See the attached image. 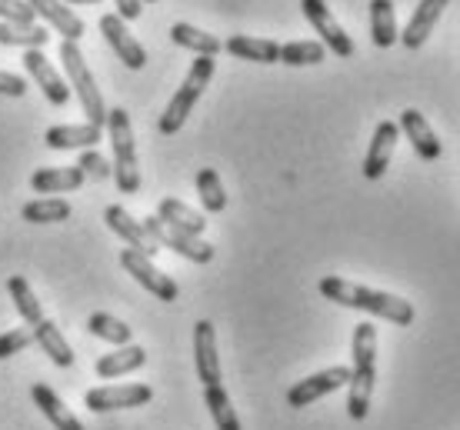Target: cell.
<instances>
[{
	"instance_id": "cell-2",
	"label": "cell",
	"mask_w": 460,
	"mask_h": 430,
	"mask_svg": "<svg viewBox=\"0 0 460 430\" xmlns=\"http://www.w3.org/2000/svg\"><path fill=\"white\" fill-rule=\"evenodd\" d=\"M350 381H347V414L350 420H364L370 414V397L377 381V327L357 324L350 340Z\"/></svg>"
},
{
	"instance_id": "cell-1",
	"label": "cell",
	"mask_w": 460,
	"mask_h": 430,
	"mask_svg": "<svg viewBox=\"0 0 460 430\" xmlns=\"http://www.w3.org/2000/svg\"><path fill=\"white\" fill-rule=\"evenodd\" d=\"M321 294L327 301L341 303V307H354V311H367L374 317H384L397 327H411L414 324V303L397 297V294H384L374 291V287H364V284H350L344 277H323L321 280Z\"/></svg>"
},
{
	"instance_id": "cell-24",
	"label": "cell",
	"mask_w": 460,
	"mask_h": 430,
	"mask_svg": "<svg viewBox=\"0 0 460 430\" xmlns=\"http://www.w3.org/2000/svg\"><path fill=\"white\" fill-rule=\"evenodd\" d=\"M31 334H34V344H40L50 361L58 364V367H74V350H70L67 338L60 334V327L54 320H40L37 327H31Z\"/></svg>"
},
{
	"instance_id": "cell-39",
	"label": "cell",
	"mask_w": 460,
	"mask_h": 430,
	"mask_svg": "<svg viewBox=\"0 0 460 430\" xmlns=\"http://www.w3.org/2000/svg\"><path fill=\"white\" fill-rule=\"evenodd\" d=\"M114 7H117V17H120V21H137L140 11H144L140 0H114Z\"/></svg>"
},
{
	"instance_id": "cell-4",
	"label": "cell",
	"mask_w": 460,
	"mask_h": 430,
	"mask_svg": "<svg viewBox=\"0 0 460 430\" xmlns=\"http://www.w3.org/2000/svg\"><path fill=\"white\" fill-rule=\"evenodd\" d=\"M60 64L67 70V81L77 93V101H81V110L87 114V124L93 127H107V104L104 97H101V87L93 81L91 67H87V60H84L81 47L74 44V40H64L60 44Z\"/></svg>"
},
{
	"instance_id": "cell-16",
	"label": "cell",
	"mask_w": 460,
	"mask_h": 430,
	"mask_svg": "<svg viewBox=\"0 0 460 430\" xmlns=\"http://www.w3.org/2000/svg\"><path fill=\"white\" fill-rule=\"evenodd\" d=\"M397 127L407 134V140H411V147L417 151V157L427 163H434L440 157V140L438 134H434V127L427 124V117L420 114V110H414V107H407L401 114V124Z\"/></svg>"
},
{
	"instance_id": "cell-23",
	"label": "cell",
	"mask_w": 460,
	"mask_h": 430,
	"mask_svg": "<svg viewBox=\"0 0 460 430\" xmlns=\"http://www.w3.org/2000/svg\"><path fill=\"white\" fill-rule=\"evenodd\" d=\"M31 397H34V404L40 408V414H44L50 424H54V430H84V424L74 414L67 410V404L60 400L54 391L47 384H34L31 387Z\"/></svg>"
},
{
	"instance_id": "cell-3",
	"label": "cell",
	"mask_w": 460,
	"mask_h": 430,
	"mask_svg": "<svg viewBox=\"0 0 460 430\" xmlns=\"http://www.w3.org/2000/svg\"><path fill=\"white\" fill-rule=\"evenodd\" d=\"M107 134L114 147V180L120 194H137L140 190V167H137V144H134V124L124 107L107 110Z\"/></svg>"
},
{
	"instance_id": "cell-26",
	"label": "cell",
	"mask_w": 460,
	"mask_h": 430,
	"mask_svg": "<svg viewBox=\"0 0 460 430\" xmlns=\"http://www.w3.org/2000/svg\"><path fill=\"white\" fill-rule=\"evenodd\" d=\"M171 40L177 47H184V50H194L197 57H217L220 50H224V44H220L217 37L194 27V23H173Z\"/></svg>"
},
{
	"instance_id": "cell-9",
	"label": "cell",
	"mask_w": 460,
	"mask_h": 430,
	"mask_svg": "<svg viewBox=\"0 0 460 430\" xmlns=\"http://www.w3.org/2000/svg\"><path fill=\"white\" fill-rule=\"evenodd\" d=\"M347 381H350V367H327L321 373H311V377H304V381L290 387L288 404L290 408H311L314 400H321V397L347 387Z\"/></svg>"
},
{
	"instance_id": "cell-6",
	"label": "cell",
	"mask_w": 460,
	"mask_h": 430,
	"mask_svg": "<svg viewBox=\"0 0 460 430\" xmlns=\"http://www.w3.org/2000/svg\"><path fill=\"white\" fill-rule=\"evenodd\" d=\"M140 227H144L147 241L157 247V250H161V247H171L173 254L187 257V260H194V264H210V260H214V244L200 241V237H190V233H184V231H173V227H167L157 214H154V217H144Z\"/></svg>"
},
{
	"instance_id": "cell-12",
	"label": "cell",
	"mask_w": 460,
	"mask_h": 430,
	"mask_svg": "<svg viewBox=\"0 0 460 430\" xmlns=\"http://www.w3.org/2000/svg\"><path fill=\"white\" fill-rule=\"evenodd\" d=\"M23 67H27V74H31V81L44 91V97L50 101L54 107H64L70 101V87L64 83V77H60L58 70H54V64L40 54V50H23Z\"/></svg>"
},
{
	"instance_id": "cell-17",
	"label": "cell",
	"mask_w": 460,
	"mask_h": 430,
	"mask_svg": "<svg viewBox=\"0 0 460 430\" xmlns=\"http://www.w3.org/2000/svg\"><path fill=\"white\" fill-rule=\"evenodd\" d=\"M104 130L93 127V124H60V127H47L44 144L50 151H91L93 144H101Z\"/></svg>"
},
{
	"instance_id": "cell-13",
	"label": "cell",
	"mask_w": 460,
	"mask_h": 430,
	"mask_svg": "<svg viewBox=\"0 0 460 430\" xmlns=\"http://www.w3.org/2000/svg\"><path fill=\"white\" fill-rule=\"evenodd\" d=\"M101 34H104L111 50H114L117 57L124 60L130 70H140L144 64H147V50L134 40V34L127 31V21H120L117 13H104V17H101Z\"/></svg>"
},
{
	"instance_id": "cell-37",
	"label": "cell",
	"mask_w": 460,
	"mask_h": 430,
	"mask_svg": "<svg viewBox=\"0 0 460 430\" xmlns=\"http://www.w3.org/2000/svg\"><path fill=\"white\" fill-rule=\"evenodd\" d=\"M74 167H81V174L91 177V180H107V177L114 174V167L107 163V157L104 154H97V151H84L81 161L74 163Z\"/></svg>"
},
{
	"instance_id": "cell-10",
	"label": "cell",
	"mask_w": 460,
	"mask_h": 430,
	"mask_svg": "<svg viewBox=\"0 0 460 430\" xmlns=\"http://www.w3.org/2000/svg\"><path fill=\"white\" fill-rule=\"evenodd\" d=\"M154 400V391L147 384H120V387H93L87 391L84 404L93 414H107V410H127V408H144Z\"/></svg>"
},
{
	"instance_id": "cell-32",
	"label": "cell",
	"mask_w": 460,
	"mask_h": 430,
	"mask_svg": "<svg viewBox=\"0 0 460 430\" xmlns=\"http://www.w3.org/2000/svg\"><path fill=\"white\" fill-rule=\"evenodd\" d=\"M204 404H208L210 417H214V424H217V430H241V417L234 414V408H230L227 391H224V387H220V384L204 387Z\"/></svg>"
},
{
	"instance_id": "cell-5",
	"label": "cell",
	"mask_w": 460,
	"mask_h": 430,
	"mask_svg": "<svg viewBox=\"0 0 460 430\" xmlns=\"http://www.w3.org/2000/svg\"><path fill=\"white\" fill-rule=\"evenodd\" d=\"M210 77H214V57H197L194 64H190V70H187V81L181 83V91L173 93L167 110L161 114V124H157V127H161L164 137H171V134H177V130L184 127L194 104L200 101V93L208 91Z\"/></svg>"
},
{
	"instance_id": "cell-14",
	"label": "cell",
	"mask_w": 460,
	"mask_h": 430,
	"mask_svg": "<svg viewBox=\"0 0 460 430\" xmlns=\"http://www.w3.org/2000/svg\"><path fill=\"white\" fill-rule=\"evenodd\" d=\"M397 140H401V127L394 120H380L377 130H374V140H370L367 147V157H364V177L367 180H380L384 177V171L391 167Z\"/></svg>"
},
{
	"instance_id": "cell-15",
	"label": "cell",
	"mask_w": 460,
	"mask_h": 430,
	"mask_svg": "<svg viewBox=\"0 0 460 430\" xmlns=\"http://www.w3.org/2000/svg\"><path fill=\"white\" fill-rule=\"evenodd\" d=\"M447 4L450 0H420V4H417V11L411 13V21H407V27H403V34H397V40H401L407 50L424 47L427 37L434 34V27H438L440 13H444Z\"/></svg>"
},
{
	"instance_id": "cell-18",
	"label": "cell",
	"mask_w": 460,
	"mask_h": 430,
	"mask_svg": "<svg viewBox=\"0 0 460 430\" xmlns=\"http://www.w3.org/2000/svg\"><path fill=\"white\" fill-rule=\"evenodd\" d=\"M104 221H107V227H111L117 237H120V241H127V247H130V250H137V254H147V257L157 254V247L147 241V233H144L140 221H134V217H130V214H127L120 204H111V207L104 210Z\"/></svg>"
},
{
	"instance_id": "cell-8",
	"label": "cell",
	"mask_w": 460,
	"mask_h": 430,
	"mask_svg": "<svg viewBox=\"0 0 460 430\" xmlns=\"http://www.w3.org/2000/svg\"><path fill=\"white\" fill-rule=\"evenodd\" d=\"M120 264H124L127 274L137 280L147 294H154L157 301L173 303L177 297H181V287H177L167 274H161V270L154 268V260H150L147 254H137V250H130V247H127L124 254H120Z\"/></svg>"
},
{
	"instance_id": "cell-22",
	"label": "cell",
	"mask_w": 460,
	"mask_h": 430,
	"mask_svg": "<svg viewBox=\"0 0 460 430\" xmlns=\"http://www.w3.org/2000/svg\"><path fill=\"white\" fill-rule=\"evenodd\" d=\"M147 364V350L144 347H120V350H114V354H104L101 361L93 364V371H97V377L101 381H114V377H124V373H134L137 367H144Z\"/></svg>"
},
{
	"instance_id": "cell-36",
	"label": "cell",
	"mask_w": 460,
	"mask_h": 430,
	"mask_svg": "<svg viewBox=\"0 0 460 430\" xmlns=\"http://www.w3.org/2000/svg\"><path fill=\"white\" fill-rule=\"evenodd\" d=\"M34 344V334H31V327H17V330H7V334H0V361H7L13 354H21Z\"/></svg>"
},
{
	"instance_id": "cell-11",
	"label": "cell",
	"mask_w": 460,
	"mask_h": 430,
	"mask_svg": "<svg viewBox=\"0 0 460 430\" xmlns=\"http://www.w3.org/2000/svg\"><path fill=\"white\" fill-rule=\"evenodd\" d=\"M194 364L197 381L204 387L220 384V357H217V330L210 320H197L194 324Z\"/></svg>"
},
{
	"instance_id": "cell-21",
	"label": "cell",
	"mask_w": 460,
	"mask_h": 430,
	"mask_svg": "<svg viewBox=\"0 0 460 430\" xmlns=\"http://www.w3.org/2000/svg\"><path fill=\"white\" fill-rule=\"evenodd\" d=\"M87 177L81 174V167H40L31 174V187L34 194H70L77 190Z\"/></svg>"
},
{
	"instance_id": "cell-28",
	"label": "cell",
	"mask_w": 460,
	"mask_h": 430,
	"mask_svg": "<svg viewBox=\"0 0 460 430\" xmlns=\"http://www.w3.org/2000/svg\"><path fill=\"white\" fill-rule=\"evenodd\" d=\"M7 291H11V301H13V307H17V314L23 317V324L37 327L40 320H44V307H40V301L34 297V291H31L27 277L13 274V277L7 280Z\"/></svg>"
},
{
	"instance_id": "cell-30",
	"label": "cell",
	"mask_w": 460,
	"mask_h": 430,
	"mask_svg": "<svg viewBox=\"0 0 460 430\" xmlns=\"http://www.w3.org/2000/svg\"><path fill=\"white\" fill-rule=\"evenodd\" d=\"M87 330H91L93 338L107 340V344H117V347H127L130 338H134V327H127L124 320L111 317L107 311H97V314L87 317Z\"/></svg>"
},
{
	"instance_id": "cell-41",
	"label": "cell",
	"mask_w": 460,
	"mask_h": 430,
	"mask_svg": "<svg viewBox=\"0 0 460 430\" xmlns=\"http://www.w3.org/2000/svg\"><path fill=\"white\" fill-rule=\"evenodd\" d=\"M140 4H157V0H140Z\"/></svg>"
},
{
	"instance_id": "cell-20",
	"label": "cell",
	"mask_w": 460,
	"mask_h": 430,
	"mask_svg": "<svg viewBox=\"0 0 460 430\" xmlns=\"http://www.w3.org/2000/svg\"><path fill=\"white\" fill-rule=\"evenodd\" d=\"M227 54H234L237 60H251V64H280V44L277 40H267V37H247V34H234L224 44Z\"/></svg>"
},
{
	"instance_id": "cell-7",
	"label": "cell",
	"mask_w": 460,
	"mask_h": 430,
	"mask_svg": "<svg viewBox=\"0 0 460 430\" xmlns=\"http://www.w3.org/2000/svg\"><path fill=\"white\" fill-rule=\"evenodd\" d=\"M300 11H304V17L311 21V27L321 34V44L331 50V54H337V57H354V40H350V34H347L344 27L337 23V17L331 13V7L323 4V0H300Z\"/></svg>"
},
{
	"instance_id": "cell-27",
	"label": "cell",
	"mask_w": 460,
	"mask_h": 430,
	"mask_svg": "<svg viewBox=\"0 0 460 430\" xmlns=\"http://www.w3.org/2000/svg\"><path fill=\"white\" fill-rule=\"evenodd\" d=\"M370 40L377 47L397 44V17H394V0H370Z\"/></svg>"
},
{
	"instance_id": "cell-33",
	"label": "cell",
	"mask_w": 460,
	"mask_h": 430,
	"mask_svg": "<svg viewBox=\"0 0 460 430\" xmlns=\"http://www.w3.org/2000/svg\"><path fill=\"white\" fill-rule=\"evenodd\" d=\"M197 194H200V204H204L208 214H220V210L227 207V194H224V184H220L214 167H204L197 174Z\"/></svg>"
},
{
	"instance_id": "cell-40",
	"label": "cell",
	"mask_w": 460,
	"mask_h": 430,
	"mask_svg": "<svg viewBox=\"0 0 460 430\" xmlns=\"http://www.w3.org/2000/svg\"><path fill=\"white\" fill-rule=\"evenodd\" d=\"M64 4H101V0H64Z\"/></svg>"
},
{
	"instance_id": "cell-31",
	"label": "cell",
	"mask_w": 460,
	"mask_h": 430,
	"mask_svg": "<svg viewBox=\"0 0 460 430\" xmlns=\"http://www.w3.org/2000/svg\"><path fill=\"white\" fill-rule=\"evenodd\" d=\"M327 60V47L321 40H290V44H280V64L288 67H314Z\"/></svg>"
},
{
	"instance_id": "cell-38",
	"label": "cell",
	"mask_w": 460,
	"mask_h": 430,
	"mask_svg": "<svg viewBox=\"0 0 460 430\" xmlns=\"http://www.w3.org/2000/svg\"><path fill=\"white\" fill-rule=\"evenodd\" d=\"M0 93H4V97H23V93H27V81L17 77V74L0 70Z\"/></svg>"
},
{
	"instance_id": "cell-25",
	"label": "cell",
	"mask_w": 460,
	"mask_h": 430,
	"mask_svg": "<svg viewBox=\"0 0 460 430\" xmlns=\"http://www.w3.org/2000/svg\"><path fill=\"white\" fill-rule=\"evenodd\" d=\"M157 217H161L167 227H173V231H184V233H190V237H200V233H204V227H208L204 214H197V210H190L187 204H181V200H173V197L161 200Z\"/></svg>"
},
{
	"instance_id": "cell-34",
	"label": "cell",
	"mask_w": 460,
	"mask_h": 430,
	"mask_svg": "<svg viewBox=\"0 0 460 430\" xmlns=\"http://www.w3.org/2000/svg\"><path fill=\"white\" fill-rule=\"evenodd\" d=\"M50 40L44 27H31V31H17L11 23L0 21V44L4 47H23V50H40Z\"/></svg>"
},
{
	"instance_id": "cell-19",
	"label": "cell",
	"mask_w": 460,
	"mask_h": 430,
	"mask_svg": "<svg viewBox=\"0 0 460 430\" xmlns=\"http://www.w3.org/2000/svg\"><path fill=\"white\" fill-rule=\"evenodd\" d=\"M27 4H31V11H34L37 17H44L47 23H54V31L64 34V40H74V44H77L84 37V21L70 11V7H64V0H27Z\"/></svg>"
},
{
	"instance_id": "cell-35",
	"label": "cell",
	"mask_w": 460,
	"mask_h": 430,
	"mask_svg": "<svg viewBox=\"0 0 460 430\" xmlns=\"http://www.w3.org/2000/svg\"><path fill=\"white\" fill-rule=\"evenodd\" d=\"M34 17L37 13L31 11L27 0H0V21L17 27V31H31V27H34Z\"/></svg>"
},
{
	"instance_id": "cell-29",
	"label": "cell",
	"mask_w": 460,
	"mask_h": 430,
	"mask_svg": "<svg viewBox=\"0 0 460 430\" xmlns=\"http://www.w3.org/2000/svg\"><path fill=\"white\" fill-rule=\"evenodd\" d=\"M70 214H74V207L60 197H40L21 207V217L27 224H60V221H67Z\"/></svg>"
}]
</instances>
